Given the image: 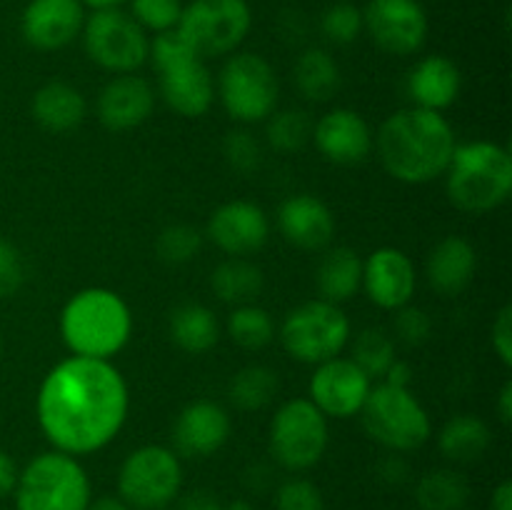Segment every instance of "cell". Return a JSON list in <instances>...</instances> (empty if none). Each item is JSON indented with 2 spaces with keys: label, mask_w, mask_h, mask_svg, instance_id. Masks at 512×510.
<instances>
[{
  "label": "cell",
  "mask_w": 512,
  "mask_h": 510,
  "mask_svg": "<svg viewBox=\"0 0 512 510\" xmlns=\"http://www.w3.org/2000/svg\"><path fill=\"white\" fill-rule=\"evenodd\" d=\"M278 228L300 250H325L333 243L335 218L328 205L310 193L290 195L278 208Z\"/></svg>",
  "instance_id": "obj_21"
},
{
  "label": "cell",
  "mask_w": 512,
  "mask_h": 510,
  "mask_svg": "<svg viewBox=\"0 0 512 510\" xmlns=\"http://www.w3.org/2000/svg\"><path fill=\"white\" fill-rule=\"evenodd\" d=\"M268 143L278 153H298L313 138V120L305 110H280L268 118Z\"/></svg>",
  "instance_id": "obj_35"
},
{
  "label": "cell",
  "mask_w": 512,
  "mask_h": 510,
  "mask_svg": "<svg viewBox=\"0 0 512 510\" xmlns=\"http://www.w3.org/2000/svg\"><path fill=\"white\" fill-rule=\"evenodd\" d=\"M253 10L248 0H193L183 5L178 33L200 58L228 55L248 38Z\"/></svg>",
  "instance_id": "obj_12"
},
{
  "label": "cell",
  "mask_w": 512,
  "mask_h": 510,
  "mask_svg": "<svg viewBox=\"0 0 512 510\" xmlns=\"http://www.w3.org/2000/svg\"><path fill=\"white\" fill-rule=\"evenodd\" d=\"M315 148L335 165H358L373 150V133L360 113L335 108L313 125Z\"/></svg>",
  "instance_id": "obj_20"
},
{
  "label": "cell",
  "mask_w": 512,
  "mask_h": 510,
  "mask_svg": "<svg viewBox=\"0 0 512 510\" xmlns=\"http://www.w3.org/2000/svg\"><path fill=\"white\" fill-rule=\"evenodd\" d=\"M0 360H3V340H0Z\"/></svg>",
  "instance_id": "obj_53"
},
{
  "label": "cell",
  "mask_w": 512,
  "mask_h": 510,
  "mask_svg": "<svg viewBox=\"0 0 512 510\" xmlns=\"http://www.w3.org/2000/svg\"><path fill=\"white\" fill-rule=\"evenodd\" d=\"M493 443L488 423L478 415H455L443 425L438 435V448L450 463H475L488 453Z\"/></svg>",
  "instance_id": "obj_27"
},
{
  "label": "cell",
  "mask_w": 512,
  "mask_h": 510,
  "mask_svg": "<svg viewBox=\"0 0 512 510\" xmlns=\"http://www.w3.org/2000/svg\"><path fill=\"white\" fill-rule=\"evenodd\" d=\"M498 415L505 425L512 420V380H505L498 393Z\"/></svg>",
  "instance_id": "obj_49"
},
{
  "label": "cell",
  "mask_w": 512,
  "mask_h": 510,
  "mask_svg": "<svg viewBox=\"0 0 512 510\" xmlns=\"http://www.w3.org/2000/svg\"><path fill=\"white\" fill-rule=\"evenodd\" d=\"M490 340H493V350L498 353V358L503 360L505 368L512 365V305H503L498 310L493 320V328H490Z\"/></svg>",
  "instance_id": "obj_43"
},
{
  "label": "cell",
  "mask_w": 512,
  "mask_h": 510,
  "mask_svg": "<svg viewBox=\"0 0 512 510\" xmlns=\"http://www.w3.org/2000/svg\"><path fill=\"white\" fill-rule=\"evenodd\" d=\"M60 335L73 355L110 360L128 345L133 315L115 290L85 288L60 310Z\"/></svg>",
  "instance_id": "obj_3"
},
{
  "label": "cell",
  "mask_w": 512,
  "mask_h": 510,
  "mask_svg": "<svg viewBox=\"0 0 512 510\" xmlns=\"http://www.w3.org/2000/svg\"><path fill=\"white\" fill-rule=\"evenodd\" d=\"M210 288L215 298L228 305H248L255 303V298L263 290V270L248 258H228L215 265L210 275Z\"/></svg>",
  "instance_id": "obj_30"
},
{
  "label": "cell",
  "mask_w": 512,
  "mask_h": 510,
  "mask_svg": "<svg viewBox=\"0 0 512 510\" xmlns=\"http://www.w3.org/2000/svg\"><path fill=\"white\" fill-rule=\"evenodd\" d=\"M363 285V260L353 248H330L318 265V290L328 303H345Z\"/></svg>",
  "instance_id": "obj_28"
},
{
  "label": "cell",
  "mask_w": 512,
  "mask_h": 510,
  "mask_svg": "<svg viewBox=\"0 0 512 510\" xmlns=\"http://www.w3.org/2000/svg\"><path fill=\"white\" fill-rule=\"evenodd\" d=\"M395 335H398L400 340H403L405 345H423L425 340L430 338V333H433V320H430V315L425 313L423 308H418V305H403V308L395 310Z\"/></svg>",
  "instance_id": "obj_41"
},
{
  "label": "cell",
  "mask_w": 512,
  "mask_h": 510,
  "mask_svg": "<svg viewBox=\"0 0 512 510\" xmlns=\"http://www.w3.org/2000/svg\"><path fill=\"white\" fill-rule=\"evenodd\" d=\"M280 340L293 360L320 365L338 358L350 343V320L340 305L323 298L308 300L285 315Z\"/></svg>",
  "instance_id": "obj_8"
},
{
  "label": "cell",
  "mask_w": 512,
  "mask_h": 510,
  "mask_svg": "<svg viewBox=\"0 0 512 510\" xmlns=\"http://www.w3.org/2000/svg\"><path fill=\"white\" fill-rule=\"evenodd\" d=\"M490 510H512V483L510 480H503V483L493 490V498H490Z\"/></svg>",
  "instance_id": "obj_48"
},
{
  "label": "cell",
  "mask_w": 512,
  "mask_h": 510,
  "mask_svg": "<svg viewBox=\"0 0 512 510\" xmlns=\"http://www.w3.org/2000/svg\"><path fill=\"white\" fill-rule=\"evenodd\" d=\"M228 335L243 350H263L273 343L275 323L260 305H238L228 318Z\"/></svg>",
  "instance_id": "obj_33"
},
{
  "label": "cell",
  "mask_w": 512,
  "mask_h": 510,
  "mask_svg": "<svg viewBox=\"0 0 512 510\" xmlns=\"http://www.w3.org/2000/svg\"><path fill=\"white\" fill-rule=\"evenodd\" d=\"M200 248H203V235L193 228V225L175 223L160 230L158 240H155V253L163 263L168 265H183L198 258Z\"/></svg>",
  "instance_id": "obj_36"
},
{
  "label": "cell",
  "mask_w": 512,
  "mask_h": 510,
  "mask_svg": "<svg viewBox=\"0 0 512 510\" xmlns=\"http://www.w3.org/2000/svg\"><path fill=\"white\" fill-rule=\"evenodd\" d=\"M223 510H255V508H253V503H250V500L235 498V500H230V503H225Z\"/></svg>",
  "instance_id": "obj_52"
},
{
  "label": "cell",
  "mask_w": 512,
  "mask_h": 510,
  "mask_svg": "<svg viewBox=\"0 0 512 510\" xmlns=\"http://www.w3.org/2000/svg\"><path fill=\"white\" fill-rule=\"evenodd\" d=\"M415 265L403 250L378 248L363 260V285L368 298L383 310H398L413 300Z\"/></svg>",
  "instance_id": "obj_19"
},
{
  "label": "cell",
  "mask_w": 512,
  "mask_h": 510,
  "mask_svg": "<svg viewBox=\"0 0 512 510\" xmlns=\"http://www.w3.org/2000/svg\"><path fill=\"white\" fill-rule=\"evenodd\" d=\"M410 378H413V370H410V365L405 363V360L398 358H395V363L390 365L388 373H385V383L398 385V388H408Z\"/></svg>",
  "instance_id": "obj_47"
},
{
  "label": "cell",
  "mask_w": 512,
  "mask_h": 510,
  "mask_svg": "<svg viewBox=\"0 0 512 510\" xmlns=\"http://www.w3.org/2000/svg\"><path fill=\"white\" fill-rule=\"evenodd\" d=\"M13 495L15 510H88L93 488L78 458L48 450L20 470Z\"/></svg>",
  "instance_id": "obj_6"
},
{
  "label": "cell",
  "mask_w": 512,
  "mask_h": 510,
  "mask_svg": "<svg viewBox=\"0 0 512 510\" xmlns=\"http://www.w3.org/2000/svg\"><path fill=\"white\" fill-rule=\"evenodd\" d=\"M375 145L388 175L405 185H423L445 175L455 150V133L443 113L413 105L380 125Z\"/></svg>",
  "instance_id": "obj_2"
},
{
  "label": "cell",
  "mask_w": 512,
  "mask_h": 510,
  "mask_svg": "<svg viewBox=\"0 0 512 510\" xmlns=\"http://www.w3.org/2000/svg\"><path fill=\"white\" fill-rule=\"evenodd\" d=\"M475 268H478V255L473 243L463 235H448L430 250L425 275L435 293L453 298L473 283Z\"/></svg>",
  "instance_id": "obj_23"
},
{
  "label": "cell",
  "mask_w": 512,
  "mask_h": 510,
  "mask_svg": "<svg viewBox=\"0 0 512 510\" xmlns=\"http://www.w3.org/2000/svg\"><path fill=\"white\" fill-rule=\"evenodd\" d=\"M80 3H83V8H90L95 13V10H115L128 3V0H80Z\"/></svg>",
  "instance_id": "obj_51"
},
{
  "label": "cell",
  "mask_w": 512,
  "mask_h": 510,
  "mask_svg": "<svg viewBox=\"0 0 512 510\" xmlns=\"http://www.w3.org/2000/svg\"><path fill=\"white\" fill-rule=\"evenodd\" d=\"M230 438V415L215 400H193L173 423V450L183 458H208Z\"/></svg>",
  "instance_id": "obj_18"
},
{
  "label": "cell",
  "mask_w": 512,
  "mask_h": 510,
  "mask_svg": "<svg viewBox=\"0 0 512 510\" xmlns=\"http://www.w3.org/2000/svg\"><path fill=\"white\" fill-rule=\"evenodd\" d=\"M168 333L180 350L203 355L220 340V323L213 310L203 303H183L170 313Z\"/></svg>",
  "instance_id": "obj_26"
},
{
  "label": "cell",
  "mask_w": 512,
  "mask_h": 510,
  "mask_svg": "<svg viewBox=\"0 0 512 510\" xmlns=\"http://www.w3.org/2000/svg\"><path fill=\"white\" fill-rule=\"evenodd\" d=\"M130 410L128 383L110 360L70 358L48 370L35 398V415L53 450L73 458L113 443Z\"/></svg>",
  "instance_id": "obj_1"
},
{
  "label": "cell",
  "mask_w": 512,
  "mask_h": 510,
  "mask_svg": "<svg viewBox=\"0 0 512 510\" xmlns=\"http://www.w3.org/2000/svg\"><path fill=\"white\" fill-rule=\"evenodd\" d=\"M85 110H88V105H85L83 93L70 83H63V80L45 83L43 88L35 90L33 103H30L33 120L48 133L75 130L83 123Z\"/></svg>",
  "instance_id": "obj_25"
},
{
  "label": "cell",
  "mask_w": 512,
  "mask_h": 510,
  "mask_svg": "<svg viewBox=\"0 0 512 510\" xmlns=\"http://www.w3.org/2000/svg\"><path fill=\"white\" fill-rule=\"evenodd\" d=\"M80 35L88 58L115 75L135 73L150 58L148 33L120 8L95 10L85 18Z\"/></svg>",
  "instance_id": "obj_13"
},
{
  "label": "cell",
  "mask_w": 512,
  "mask_h": 510,
  "mask_svg": "<svg viewBox=\"0 0 512 510\" xmlns=\"http://www.w3.org/2000/svg\"><path fill=\"white\" fill-rule=\"evenodd\" d=\"M150 58L160 75V95L183 118H200L215 98L213 75L178 30L158 33L150 43Z\"/></svg>",
  "instance_id": "obj_5"
},
{
  "label": "cell",
  "mask_w": 512,
  "mask_h": 510,
  "mask_svg": "<svg viewBox=\"0 0 512 510\" xmlns=\"http://www.w3.org/2000/svg\"><path fill=\"white\" fill-rule=\"evenodd\" d=\"M278 75L258 53H233L218 78V95L225 113L238 123H260L278 105Z\"/></svg>",
  "instance_id": "obj_11"
},
{
  "label": "cell",
  "mask_w": 512,
  "mask_h": 510,
  "mask_svg": "<svg viewBox=\"0 0 512 510\" xmlns=\"http://www.w3.org/2000/svg\"><path fill=\"white\" fill-rule=\"evenodd\" d=\"M363 30L383 53L413 55L428 40V13L420 0H370L363 10Z\"/></svg>",
  "instance_id": "obj_14"
},
{
  "label": "cell",
  "mask_w": 512,
  "mask_h": 510,
  "mask_svg": "<svg viewBox=\"0 0 512 510\" xmlns=\"http://www.w3.org/2000/svg\"><path fill=\"white\" fill-rule=\"evenodd\" d=\"M275 510H325V500L313 480L288 478L275 490Z\"/></svg>",
  "instance_id": "obj_40"
},
{
  "label": "cell",
  "mask_w": 512,
  "mask_h": 510,
  "mask_svg": "<svg viewBox=\"0 0 512 510\" xmlns=\"http://www.w3.org/2000/svg\"><path fill=\"white\" fill-rule=\"evenodd\" d=\"M25 280V263L20 250L10 240L0 238V298H10Z\"/></svg>",
  "instance_id": "obj_42"
},
{
  "label": "cell",
  "mask_w": 512,
  "mask_h": 510,
  "mask_svg": "<svg viewBox=\"0 0 512 510\" xmlns=\"http://www.w3.org/2000/svg\"><path fill=\"white\" fill-rule=\"evenodd\" d=\"M320 33L333 45L355 43L363 33V10L348 0L328 5L320 15Z\"/></svg>",
  "instance_id": "obj_37"
},
{
  "label": "cell",
  "mask_w": 512,
  "mask_h": 510,
  "mask_svg": "<svg viewBox=\"0 0 512 510\" xmlns=\"http://www.w3.org/2000/svg\"><path fill=\"white\" fill-rule=\"evenodd\" d=\"M278 373L268 365H245L233 375L228 385L230 403L245 413L268 408L278 395Z\"/></svg>",
  "instance_id": "obj_32"
},
{
  "label": "cell",
  "mask_w": 512,
  "mask_h": 510,
  "mask_svg": "<svg viewBox=\"0 0 512 510\" xmlns=\"http://www.w3.org/2000/svg\"><path fill=\"white\" fill-rule=\"evenodd\" d=\"M183 490V463L173 448L143 445L118 470V498L133 510H165Z\"/></svg>",
  "instance_id": "obj_9"
},
{
  "label": "cell",
  "mask_w": 512,
  "mask_h": 510,
  "mask_svg": "<svg viewBox=\"0 0 512 510\" xmlns=\"http://www.w3.org/2000/svg\"><path fill=\"white\" fill-rule=\"evenodd\" d=\"M293 80L298 93L313 103H325L340 90L343 75L340 65L328 50L308 48L298 55L293 68Z\"/></svg>",
  "instance_id": "obj_29"
},
{
  "label": "cell",
  "mask_w": 512,
  "mask_h": 510,
  "mask_svg": "<svg viewBox=\"0 0 512 510\" xmlns=\"http://www.w3.org/2000/svg\"><path fill=\"white\" fill-rule=\"evenodd\" d=\"M448 198L463 213L483 215L512 193V155L493 140L455 145L448 170Z\"/></svg>",
  "instance_id": "obj_4"
},
{
  "label": "cell",
  "mask_w": 512,
  "mask_h": 510,
  "mask_svg": "<svg viewBox=\"0 0 512 510\" xmlns=\"http://www.w3.org/2000/svg\"><path fill=\"white\" fill-rule=\"evenodd\" d=\"M155 108V93L140 75H115L98 95V118L108 130H130L143 125Z\"/></svg>",
  "instance_id": "obj_22"
},
{
  "label": "cell",
  "mask_w": 512,
  "mask_h": 510,
  "mask_svg": "<svg viewBox=\"0 0 512 510\" xmlns=\"http://www.w3.org/2000/svg\"><path fill=\"white\" fill-rule=\"evenodd\" d=\"M360 418L365 433L390 453H410L423 448L433 433V423L423 403L410 393V388H398L390 383L370 388Z\"/></svg>",
  "instance_id": "obj_7"
},
{
  "label": "cell",
  "mask_w": 512,
  "mask_h": 510,
  "mask_svg": "<svg viewBox=\"0 0 512 510\" xmlns=\"http://www.w3.org/2000/svg\"><path fill=\"white\" fill-rule=\"evenodd\" d=\"M463 75L445 55H428L408 75V93L418 108L443 113L458 100Z\"/></svg>",
  "instance_id": "obj_24"
},
{
  "label": "cell",
  "mask_w": 512,
  "mask_h": 510,
  "mask_svg": "<svg viewBox=\"0 0 512 510\" xmlns=\"http://www.w3.org/2000/svg\"><path fill=\"white\" fill-rule=\"evenodd\" d=\"M353 360L370 380L385 378L390 365L395 363V345L383 330L368 328L353 340Z\"/></svg>",
  "instance_id": "obj_34"
},
{
  "label": "cell",
  "mask_w": 512,
  "mask_h": 510,
  "mask_svg": "<svg viewBox=\"0 0 512 510\" xmlns=\"http://www.w3.org/2000/svg\"><path fill=\"white\" fill-rule=\"evenodd\" d=\"M378 475L388 485H400L408 480V463L400 455H388L385 460H380Z\"/></svg>",
  "instance_id": "obj_45"
},
{
  "label": "cell",
  "mask_w": 512,
  "mask_h": 510,
  "mask_svg": "<svg viewBox=\"0 0 512 510\" xmlns=\"http://www.w3.org/2000/svg\"><path fill=\"white\" fill-rule=\"evenodd\" d=\"M270 235V220L253 200H230L213 210L208 220V238L230 258H248L258 253Z\"/></svg>",
  "instance_id": "obj_16"
},
{
  "label": "cell",
  "mask_w": 512,
  "mask_h": 510,
  "mask_svg": "<svg viewBox=\"0 0 512 510\" xmlns=\"http://www.w3.org/2000/svg\"><path fill=\"white\" fill-rule=\"evenodd\" d=\"M470 498V485L458 470H430L415 485V503L420 510H463Z\"/></svg>",
  "instance_id": "obj_31"
},
{
  "label": "cell",
  "mask_w": 512,
  "mask_h": 510,
  "mask_svg": "<svg viewBox=\"0 0 512 510\" xmlns=\"http://www.w3.org/2000/svg\"><path fill=\"white\" fill-rule=\"evenodd\" d=\"M328 440V418L310 403V398H293L283 403L270 423V455L275 463L293 473H303L318 465L328 450Z\"/></svg>",
  "instance_id": "obj_10"
},
{
  "label": "cell",
  "mask_w": 512,
  "mask_h": 510,
  "mask_svg": "<svg viewBox=\"0 0 512 510\" xmlns=\"http://www.w3.org/2000/svg\"><path fill=\"white\" fill-rule=\"evenodd\" d=\"M178 510H223V503L213 490L195 488L190 493L178 495Z\"/></svg>",
  "instance_id": "obj_44"
},
{
  "label": "cell",
  "mask_w": 512,
  "mask_h": 510,
  "mask_svg": "<svg viewBox=\"0 0 512 510\" xmlns=\"http://www.w3.org/2000/svg\"><path fill=\"white\" fill-rule=\"evenodd\" d=\"M223 155L230 168L238 170L240 175H253L260 168V163H263L260 143L248 130H233V133L225 135Z\"/></svg>",
  "instance_id": "obj_39"
},
{
  "label": "cell",
  "mask_w": 512,
  "mask_h": 510,
  "mask_svg": "<svg viewBox=\"0 0 512 510\" xmlns=\"http://www.w3.org/2000/svg\"><path fill=\"white\" fill-rule=\"evenodd\" d=\"M18 473L20 470L15 465V460L5 450H0V500L13 495L15 483H18Z\"/></svg>",
  "instance_id": "obj_46"
},
{
  "label": "cell",
  "mask_w": 512,
  "mask_h": 510,
  "mask_svg": "<svg viewBox=\"0 0 512 510\" xmlns=\"http://www.w3.org/2000/svg\"><path fill=\"white\" fill-rule=\"evenodd\" d=\"M130 15L145 33L175 30L183 15V0H130Z\"/></svg>",
  "instance_id": "obj_38"
},
{
  "label": "cell",
  "mask_w": 512,
  "mask_h": 510,
  "mask_svg": "<svg viewBox=\"0 0 512 510\" xmlns=\"http://www.w3.org/2000/svg\"><path fill=\"white\" fill-rule=\"evenodd\" d=\"M88 510H133L123 498L118 495H100V498L90 500Z\"/></svg>",
  "instance_id": "obj_50"
},
{
  "label": "cell",
  "mask_w": 512,
  "mask_h": 510,
  "mask_svg": "<svg viewBox=\"0 0 512 510\" xmlns=\"http://www.w3.org/2000/svg\"><path fill=\"white\" fill-rule=\"evenodd\" d=\"M85 8L80 0H30L20 15L23 40L35 50H63L80 35Z\"/></svg>",
  "instance_id": "obj_17"
},
{
  "label": "cell",
  "mask_w": 512,
  "mask_h": 510,
  "mask_svg": "<svg viewBox=\"0 0 512 510\" xmlns=\"http://www.w3.org/2000/svg\"><path fill=\"white\" fill-rule=\"evenodd\" d=\"M370 388H373V380L353 360L338 355L315 368L310 378V403L325 418L348 420L360 415Z\"/></svg>",
  "instance_id": "obj_15"
}]
</instances>
